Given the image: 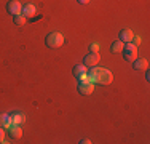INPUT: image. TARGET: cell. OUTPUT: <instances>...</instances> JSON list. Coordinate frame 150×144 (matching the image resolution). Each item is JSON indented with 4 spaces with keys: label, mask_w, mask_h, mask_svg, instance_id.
<instances>
[{
    "label": "cell",
    "mask_w": 150,
    "mask_h": 144,
    "mask_svg": "<svg viewBox=\"0 0 150 144\" xmlns=\"http://www.w3.org/2000/svg\"><path fill=\"white\" fill-rule=\"evenodd\" d=\"M86 75H88V80H91L93 83H99V85H109L112 83L113 80V75L112 72L105 67H99V66H93V67H88Z\"/></svg>",
    "instance_id": "6da1fadb"
},
{
    "label": "cell",
    "mask_w": 150,
    "mask_h": 144,
    "mask_svg": "<svg viewBox=\"0 0 150 144\" xmlns=\"http://www.w3.org/2000/svg\"><path fill=\"white\" fill-rule=\"evenodd\" d=\"M45 43L48 48H61L64 45V35L59 34V32H51V34L46 35L45 38Z\"/></svg>",
    "instance_id": "7a4b0ae2"
},
{
    "label": "cell",
    "mask_w": 150,
    "mask_h": 144,
    "mask_svg": "<svg viewBox=\"0 0 150 144\" xmlns=\"http://www.w3.org/2000/svg\"><path fill=\"white\" fill-rule=\"evenodd\" d=\"M123 58L126 63H133V61L137 58V46L133 45V43H125V48H123Z\"/></svg>",
    "instance_id": "3957f363"
},
{
    "label": "cell",
    "mask_w": 150,
    "mask_h": 144,
    "mask_svg": "<svg viewBox=\"0 0 150 144\" xmlns=\"http://www.w3.org/2000/svg\"><path fill=\"white\" fill-rule=\"evenodd\" d=\"M94 91V83L91 80H80L78 82V93L83 96H90Z\"/></svg>",
    "instance_id": "277c9868"
},
{
    "label": "cell",
    "mask_w": 150,
    "mask_h": 144,
    "mask_svg": "<svg viewBox=\"0 0 150 144\" xmlns=\"http://www.w3.org/2000/svg\"><path fill=\"white\" fill-rule=\"evenodd\" d=\"M99 61H101V55L98 51H90L86 56L83 58V64L86 67H93V66H98Z\"/></svg>",
    "instance_id": "5b68a950"
},
{
    "label": "cell",
    "mask_w": 150,
    "mask_h": 144,
    "mask_svg": "<svg viewBox=\"0 0 150 144\" xmlns=\"http://www.w3.org/2000/svg\"><path fill=\"white\" fill-rule=\"evenodd\" d=\"M74 77L77 78L78 82L80 80H88V75H86V72H88V67L85 66V64H77V66L74 67Z\"/></svg>",
    "instance_id": "8992f818"
},
{
    "label": "cell",
    "mask_w": 150,
    "mask_h": 144,
    "mask_svg": "<svg viewBox=\"0 0 150 144\" xmlns=\"http://www.w3.org/2000/svg\"><path fill=\"white\" fill-rule=\"evenodd\" d=\"M6 11H8L11 16H16V14H23V5H21L18 0H10L6 3Z\"/></svg>",
    "instance_id": "52a82bcc"
},
{
    "label": "cell",
    "mask_w": 150,
    "mask_h": 144,
    "mask_svg": "<svg viewBox=\"0 0 150 144\" xmlns=\"http://www.w3.org/2000/svg\"><path fill=\"white\" fill-rule=\"evenodd\" d=\"M6 135H8L11 139H19L21 136H23V128H21V125H18V123H11L8 128H6Z\"/></svg>",
    "instance_id": "ba28073f"
},
{
    "label": "cell",
    "mask_w": 150,
    "mask_h": 144,
    "mask_svg": "<svg viewBox=\"0 0 150 144\" xmlns=\"http://www.w3.org/2000/svg\"><path fill=\"white\" fill-rule=\"evenodd\" d=\"M133 67H134V71H139V72L149 69V59L147 58H136L133 61Z\"/></svg>",
    "instance_id": "9c48e42d"
},
{
    "label": "cell",
    "mask_w": 150,
    "mask_h": 144,
    "mask_svg": "<svg viewBox=\"0 0 150 144\" xmlns=\"http://www.w3.org/2000/svg\"><path fill=\"white\" fill-rule=\"evenodd\" d=\"M133 37H134V34L131 29H121L120 34H118V40H121L123 43H129L133 40Z\"/></svg>",
    "instance_id": "30bf717a"
},
{
    "label": "cell",
    "mask_w": 150,
    "mask_h": 144,
    "mask_svg": "<svg viewBox=\"0 0 150 144\" xmlns=\"http://www.w3.org/2000/svg\"><path fill=\"white\" fill-rule=\"evenodd\" d=\"M35 6L32 5V3H26V5H23V14L27 18V19H30L32 16H35Z\"/></svg>",
    "instance_id": "8fae6325"
},
{
    "label": "cell",
    "mask_w": 150,
    "mask_h": 144,
    "mask_svg": "<svg viewBox=\"0 0 150 144\" xmlns=\"http://www.w3.org/2000/svg\"><path fill=\"white\" fill-rule=\"evenodd\" d=\"M123 48H125V43L121 40H115V42H112V45H110V51L112 53H121Z\"/></svg>",
    "instance_id": "7c38bea8"
},
{
    "label": "cell",
    "mask_w": 150,
    "mask_h": 144,
    "mask_svg": "<svg viewBox=\"0 0 150 144\" xmlns=\"http://www.w3.org/2000/svg\"><path fill=\"white\" fill-rule=\"evenodd\" d=\"M11 117V123H18V125H23L24 122H26V115H23L21 112H15L13 115H10Z\"/></svg>",
    "instance_id": "4fadbf2b"
},
{
    "label": "cell",
    "mask_w": 150,
    "mask_h": 144,
    "mask_svg": "<svg viewBox=\"0 0 150 144\" xmlns=\"http://www.w3.org/2000/svg\"><path fill=\"white\" fill-rule=\"evenodd\" d=\"M10 125H11V117L8 114H0V127L8 128Z\"/></svg>",
    "instance_id": "5bb4252c"
},
{
    "label": "cell",
    "mask_w": 150,
    "mask_h": 144,
    "mask_svg": "<svg viewBox=\"0 0 150 144\" xmlns=\"http://www.w3.org/2000/svg\"><path fill=\"white\" fill-rule=\"evenodd\" d=\"M13 21H15L16 26H24L27 21V18L24 16V14H16V16H13Z\"/></svg>",
    "instance_id": "9a60e30c"
},
{
    "label": "cell",
    "mask_w": 150,
    "mask_h": 144,
    "mask_svg": "<svg viewBox=\"0 0 150 144\" xmlns=\"http://www.w3.org/2000/svg\"><path fill=\"white\" fill-rule=\"evenodd\" d=\"M131 43H133V45H136V46H139V45L142 43L141 35H134V37H133V40H131Z\"/></svg>",
    "instance_id": "2e32d148"
},
{
    "label": "cell",
    "mask_w": 150,
    "mask_h": 144,
    "mask_svg": "<svg viewBox=\"0 0 150 144\" xmlns=\"http://www.w3.org/2000/svg\"><path fill=\"white\" fill-rule=\"evenodd\" d=\"M5 135H6L5 128H3V127H0V143H3V139H5Z\"/></svg>",
    "instance_id": "e0dca14e"
},
{
    "label": "cell",
    "mask_w": 150,
    "mask_h": 144,
    "mask_svg": "<svg viewBox=\"0 0 150 144\" xmlns=\"http://www.w3.org/2000/svg\"><path fill=\"white\" fill-rule=\"evenodd\" d=\"M90 50H91V51H98V50H99V45H98V43H91V45H90Z\"/></svg>",
    "instance_id": "ac0fdd59"
},
{
    "label": "cell",
    "mask_w": 150,
    "mask_h": 144,
    "mask_svg": "<svg viewBox=\"0 0 150 144\" xmlns=\"http://www.w3.org/2000/svg\"><path fill=\"white\" fill-rule=\"evenodd\" d=\"M78 3H81V5H86V3H90V0H77Z\"/></svg>",
    "instance_id": "d6986e66"
},
{
    "label": "cell",
    "mask_w": 150,
    "mask_h": 144,
    "mask_svg": "<svg viewBox=\"0 0 150 144\" xmlns=\"http://www.w3.org/2000/svg\"><path fill=\"white\" fill-rule=\"evenodd\" d=\"M80 143H81V144H91V141H90V139H81Z\"/></svg>",
    "instance_id": "ffe728a7"
},
{
    "label": "cell",
    "mask_w": 150,
    "mask_h": 144,
    "mask_svg": "<svg viewBox=\"0 0 150 144\" xmlns=\"http://www.w3.org/2000/svg\"><path fill=\"white\" fill-rule=\"evenodd\" d=\"M145 80H150V74H149L147 69H145Z\"/></svg>",
    "instance_id": "44dd1931"
}]
</instances>
